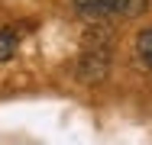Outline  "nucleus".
<instances>
[{
	"label": "nucleus",
	"instance_id": "nucleus-2",
	"mask_svg": "<svg viewBox=\"0 0 152 145\" xmlns=\"http://www.w3.org/2000/svg\"><path fill=\"white\" fill-rule=\"evenodd\" d=\"M16 52V29H0V61H10Z\"/></svg>",
	"mask_w": 152,
	"mask_h": 145
},
{
	"label": "nucleus",
	"instance_id": "nucleus-3",
	"mask_svg": "<svg viewBox=\"0 0 152 145\" xmlns=\"http://www.w3.org/2000/svg\"><path fill=\"white\" fill-rule=\"evenodd\" d=\"M136 52H139V58L152 68V29H142V32H139V39H136Z\"/></svg>",
	"mask_w": 152,
	"mask_h": 145
},
{
	"label": "nucleus",
	"instance_id": "nucleus-1",
	"mask_svg": "<svg viewBox=\"0 0 152 145\" xmlns=\"http://www.w3.org/2000/svg\"><path fill=\"white\" fill-rule=\"evenodd\" d=\"M75 3L94 16H136L146 7V0H75Z\"/></svg>",
	"mask_w": 152,
	"mask_h": 145
}]
</instances>
